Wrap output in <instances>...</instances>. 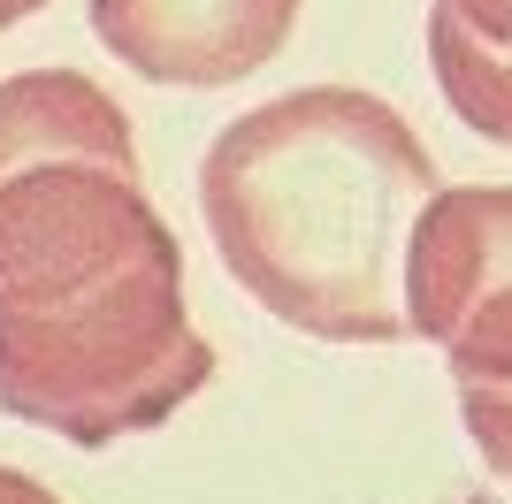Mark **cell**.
Instances as JSON below:
<instances>
[{
  "label": "cell",
  "mask_w": 512,
  "mask_h": 504,
  "mask_svg": "<svg viewBox=\"0 0 512 504\" xmlns=\"http://www.w3.org/2000/svg\"><path fill=\"white\" fill-rule=\"evenodd\" d=\"M207 382L214 344L123 100L85 69L0 77V413L107 451Z\"/></svg>",
  "instance_id": "6da1fadb"
},
{
  "label": "cell",
  "mask_w": 512,
  "mask_h": 504,
  "mask_svg": "<svg viewBox=\"0 0 512 504\" xmlns=\"http://www.w3.org/2000/svg\"><path fill=\"white\" fill-rule=\"evenodd\" d=\"M413 123L360 84H299L214 130L199 214L237 291L321 344H398L406 245L436 199Z\"/></svg>",
  "instance_id": "7a4b0ae2"
},
{
  "label": "cell",
  "mask_w": 512,
  "mask_h": 504,
  "mask_svg": "<svg viewBox=\"0 0 512 504\" xmlns=\"http://www.w3.org/2000/svg\"><path fill=\"white\" fill-rule=\"evenodd\" d=\"M406 321L459 390H512V184H444L406 245Z\"/></svg>",
  "instance_id": "3957f363"
},
{
  "label": "cell",
  "mask_w": 512,
  "mask_h": 504,
  "mask_svg": "<svg viewBox=\"0 0 512 504\" xmlns=\"http://www.w3.org/2000/svg\"><path fill=\"white\" fill-rule=\"evenodd\" d=\"M299 23V0H92V39L146 84H237L268 69Z\"/></svg>",
  "instance_id": "277c9868"
},
{
  "label": "cell",
  "mask_w": 512,
  "mask_h": 504,
  "mask_svg": "<svg viewBox=\"0 0 512 504\" xmlns=\"http://www.w3.org/2000/svg\"><path fill=\"white\" fill-rule=\"evenodd\" d=\"M428 69L459 123L512 146V0H428Z\"/></svg>",
  "instance_id": "5b68a950"
},
{
  "label": "cell",
  "mask_w": 512,
  "mask_h": 504,
  "mask_svg": "<svg viewBox=\"0 0 512 504\" xmlns=\"http://www.w3.org/2000/svg\"><path fill=\"white\" fill-rule=\"evenodd\" d=\"M459 413H467V443L482 451V466L512 489V390H459Z\"/></svg>",
  "instance_id": "8992f818"
},
{
  "label": "cell",
  "mask_w": 512,
  "mask_h": 504,
  "mask_svg": "<svg viewBox=\"0 0 512 504\" xmlns=\"http://www.w3.org/2000/svg\"><path fill=\"white\" fill-rule=\"evenodd\" d=\"M0 504H62L39 474H23V466H0Z\"/></svg>",
  "instance_id": "52a82bcc"
},
{
  "label": "cell",
  "mask_w": 512,
  "mask_h": 504,
  "mask_svg": "<svg viewBox=\"0 0 512 504\" xmlns=\"http://www.w3.org/2000/svg\"><path fill=\"white\" fill-rule=\"evenodd\" d=\"M46 0H0V39H8V31H16V23H31L39 16Z\"/></svg>",
  "instance_id": "ba28073f"
}]
</instances>
